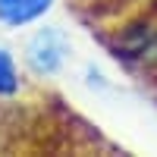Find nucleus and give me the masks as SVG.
I'll return each mask as SVG.
<instances>
[{
    "label": "nucleus",
    "mask_w": 157,
    "mask_h": 157,
    "mask_svg": "<svg viewBox=\"0 0 157 157\" xmlns=\"http://www.w3.org/2000/svg\"><path fill=\"white\" fill-rule=\"evenodd\" d=\"M66 38H63L57 29H41L29 38L25 44V63L35 75H54L63 60H66Z\"/></svg>",
    "instance_id": "nucleus-1"
},
{
    "label": "nucleus",
    "mask_w": 157,
    "mask_h": 157,
    "mask_svg": "<svg viewBox=\"0 0 157 157\" xmlns=\"http://www.w3.org/2000/svg\"><path fill=\"white\" fill-rule=\"evenodd\" d=\"M54 0H0V22L10 29H22L35 19H41Z\"/></svg>",
    "instance_id": "nucleus-2"
},
{
    "label": "nucleus",
    "mask_w": 157,
    "mask_h": 157,
    "mask_svg": "<svg viewBox=\"0 0 157 157\" xmlns=\"http://www.w3.org/2000/svg\"><path fill=\"white\" fill-rule=\"evenodd\" d=\"M16 91H19V69L13 63V57L0 47V98H10Z\"/></svg>",
    "instance_id": "nucleus-3"
},
{
    "label": "nucleus",
    "mask_w": 157,
    "mask_h": 157,
    "mask_svg": "<svg viewBox=\"0 0 157 157\" xmlns=\"http://www.w3.org/2000/svg\"><path fill=\"white\" fill-rule=\"evenodd\" d=\"M72 3L78 10H91V13H98V10H110L116 0H72Z\"/></svg>",
    "instance_id": "nucleus-4"
},
{
    "label": "nucleus",
    "mask_w": 157,
    "mask_h": 157,
    "mask_svg": "<svg viewBox=\"0 0 157 157\" xmlns=\"http://www.w3.org/2000/svg\"><path fill=\"white\" fill-rule=\"evenodd\" d=\"M151 75H154V78H157V66H154V69H151Z\"/></svg>",
    "instance_id": "nucleus-5"
}]
</instances>
